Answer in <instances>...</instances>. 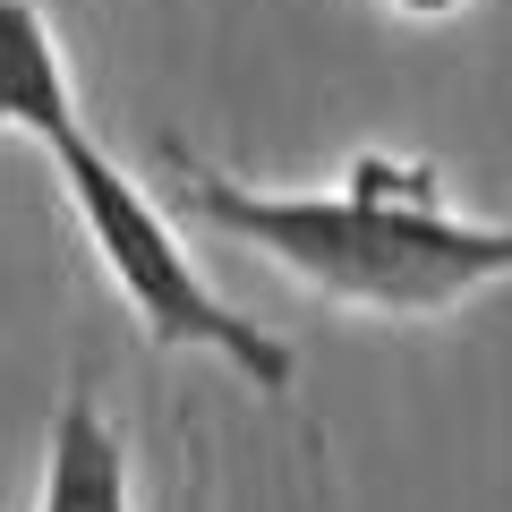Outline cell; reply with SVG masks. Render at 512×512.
<instances>
[{
  "label": "cell",
  "instance_id": "1",
  "mask_svg": "<svg viewBox=\"0 0 512 512\" xmlns=\"http://www.w3.org/2000/svg\"><path fill=\"white\" fill-rule=\"evenodd\" d=\"M154 163L188 222L256 248L325 308L419 325L512 282V222L461 214L444 197V171L419 154L367 146L333 188H256L239 171H214L188 137H154Z\"/></svg>",
  "mask_w": 512,
  "mask_h": 512
},
{
  "label": "cell",
  "instance_id": "2",
  "mask_svg": "<svg viewBox=\"0 0 512 512\" xmlns=\"http://www.w3.org/2000/svg\"><path fill=\"white\" fill-rule=\"evenodd\" d=\"M43 154H52L77 231H86L103 282L120 291V308L137 316V333H146L154 350H205V359H222L239 384H256L265 402H282L299 384V350L282 342L274 325H256L248 308H231V299L197 274V256H188L171 205L154 197L146 180H128V171L94 146L86 120L52 128Z\"/></svg>",
  "mask_w": 512,
  "mask_h": 512
},
{
  "label": "cell",
  "instance_id": "3",
  "mask_svg": "<svg viewBox=\"0 0 512 512\" xmlns=\"http://www.w3.org/2000/svg\"><path fill=\"white\" fill-rule=\"evenodd\" d=\"M35 512H137V495H128V444H120V427L103 419V393H94L86 367L60 384Z\"/></svg>",
  "mask_w": 512,
  "mask_h": 512
},
{
  "label": "cell",
  "instance_id": "4",
  "mask_svg": "<svg viewBox=\"0 0 512 512\" xmlns=\"http://www.w3.org/2000/svg\"><path fill=\"white\" fill-rule=\"evenodd\" d=\"M69 120H86V111H77V77H69L52 9L43 0H0V128H26L43 146Z\"/></svg>",
  "mask_w": 512,
  "mask_h": 512
},
{
  "label": "cell",
  "instance_id": "5",
  "mask_svg": "<svg viewBox=\"0 0 512 512\" xmlns=\"http://www.w3.org/2000/svg\"><path fill=\"white\" fill-rule=\"evenodd\" d=\"M384 18H402V26H444V18H461L470 0H376Z\"/></svg>",
  "mask_w": 512,
  "mask_h": 512
}]
</instances>
